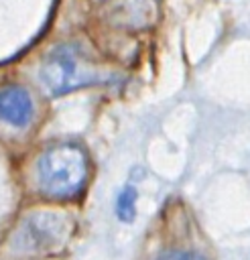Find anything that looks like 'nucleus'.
<instances>
[{
	"label": "nucleus",
	"mask_w": 250,
	"mask_h": 260,
	"mask_svg": "<svg viewBox=\"0 0 250 260\" xmlns=\"http://www.w3.org/2000/svg\"><path fill=\"white\" fill-rule=\"evenodd\" d=\"M89 173L85 152L75 144H55L47 148L37 160L39 189L51 199L75 197Z\"/></svg>",
	"instance_id": "nucleus-1"
},
{
	"label": "nucleus",
	"mask_w": 250,
	"mask_h": 260,
	"mask_svg": "<svg viewBox=\"0 0 250 260\" xmlns=\"http://www.w3.org/2000/svg\"><path fill=\"white\" fill-rule=\"evenodd\" d=\"M39 79L51 95L67 93L98 79V71L73 47H55L39 67Z\"/></svg>",
	"instance_id": "nucleus-2"
},
{
	"label": "nucleus",
	"mask_w": 250,
	"mask_h": 260,
	"mask_svg": "<svg viewBox=\"0 0 250 260\" xmlns=\"http://www.w3.org/2000/svg\"><path fill=\"white\" fill-rule=\"evenodd\" d=\"M71 236V221L57 211H35L20 221L12 244L22 254H51L65 246Z\"/></svg>",
	"instance_id": "nucleus-3"
},
{
	"label": "nucleus",
	"mask_w": 250,
	"mask_h": 260,
	"mask_svg": "<svg viewBox=\"0 0 250 260\" xmlns=\"http://www.w3.org/2000/svg\"><path fill=\"white\" fill-rule=\"evenodd\" d=\"M33 118V100L26 89L8 85L0 89V122L22 128Z\"/></svg>",
	"instance_id": "nucleus-4"
},
{
	"label": "nucleus",
	"mask_w": 250,
	"mask_h": 260,
	"mask_svg": "<svg viewBox=\"0 0 250 260\" xmlns=\"http://www.w3.org/2000/svg\"><path fill=\"white\" fill-rule=\"evenodd\" d=\"M136 203H138V191L134 185H124L114 201V213L122 223H132L136 217Z\"/></svg>",
	"instance_id": "nucleus-5"
},
{
	"label": "nucleus",
	"mask_w": 250,
	"mask_h": 260,
	"mask_svg": "<svg viewBox=\"0 0 250 260\" xmlns=\"http://www.w3.org/2000/svg\"><path fill=\"white\" fill-rule=\"evenodd\" d=\"M154 260H209L207 256L195 252V250H181V248H173V250H165L161 252Z\"/></svg>",
	"instance_id": "nucleus-6"
}]
</instances>
